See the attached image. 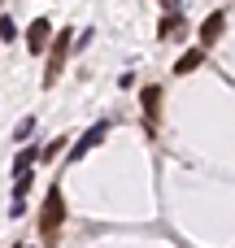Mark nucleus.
I'll return each mask as SVG.
<instances>
[{
    "instance_id": "obj_5",
    "label": "nucleus",
    "mask_w": 235,
    "mask_h": 248,
    "mask_svg": "<svg viewBox=\"0 0 235 248\" xmlns=\"http://www.w3.org/2000/svg\"><path fill=\"white\" fill-rule=\"evenodd\" d=\"M105 135H109V122H96V126H92V131H87V135H83V140L74 144V157H83L87 148H96V144H100Z\"/></svg>"
},
{
    "instance_id": "obj_9",
    "label": "nucleus",
    "mask_w": 235,
    "mask_h": 248,
    "mask_svg": "<svg viewBox=\"0 0 235 248\" xmlns=\"http://www.w3.org/2000/svg\"><path fill=\"white\" fill-rule=\"evenodd\" d=\"M31 179H35V174H31V166H26V170H17V179H13V192H17V201L31 192Z\"/></svg>"
},
{
    "instance_id": "obj_3",
    "label": "nucleus",
    "mask_w": 235,
    "mask_h": 248,
    "mask_svg": "<svg viewBox=\"0 0 235 248\" xmlns=\"http://www.w3.org/2000/svg\"><path fill=\"white\" fill-rule=\"evenodd\" d=\"M48 39H52V26H48L44 17H39V22H31V31H26V48H31V52H44V48H48Z\"/></svg>"
},
{
    "instance_id": "obj_2",
    "label": "nucleus",
    "mask_w": 235,
    "mask_h": 248,
    "mask_svg": "<svg viewBox=\"0 0 235 248\" xmlns=\"http://www.w3.org/2000/svg\"><path fill=\"white\" fill-rule=\"evenodd\" d=\"M61 218H65V205H61V187H52V192L44 196V209H39V231L52 240V235H57V227H61Z\"/></svg>"
},
{
    "instance_id": "obj_4",
    "label": "nucleus",
    "mask_w": 235,
    "mask_h": 248,
    "mask_svg": "<svg viewBox=\"0 0 235 248\" xmlns=\"http://www.w3.org/2000/svg\"><path fill=\"white\" fill-rule=\"evenodd\" d=\"M222 26H227V13H209V17L201 22V44H214V39L222 35Z\"/></svg>"
},
{
    "instance_id": "obj_11",
    "label": "nucleus",
    "mask_w": 235,
    "mask_h": 248,
    "mask_svg": "<svg viewBox=\"0 0 235 248\" xmlns=\"http://www.w3.org/2000/svg\"><path fill=\"white\" fill-rule=\"evenodd\" d=\"M161 4H166V9H170V13H174V9H179V0H161Z\"/></svg>"
},
{
    "instance_id": "obj_1",
    "label": "nucleus",
    "mask_w": 235,
    "mask_h": 248,
    "mask_svg": "<svg viewBox=\"0 0 235 248\" xmlns=\"http://www.w3.org/2000/svg\"><path fill=\"white\" fill-rule=\"evenodd\" d=\"M70 39H74V31H61L57 39H48V74H44V87H52V83L61 78L65 57H70Z\"/></svg>"
},
{
    "instance_id": "obj_8",
    "label": "nucleus",
    "mask_w": 235,
    "mask_h": 248,
    "mask_svg": "<svg viewBox=\"0 0 235 248\" xmlns=\"http://www.w3.org/2000/svg\"><path fill=\"white\" fill-rule=\"evenodd\" d=\"M157 105H161V87H144V113L157 118Z\"/></svg>"
},
{
    "instance_id": "obj_10",
    "label": "nucleus",
    "mask_w": 235,
    "mask_h": 248,
    "mask_svg": "<svg viewBox=\"0 0 235 248\" xmlns=\"http://www.w3.org/2000/svg\"><path fill=\"white\" fill-rule=\"evenodd\" d=\"M13 35H17V26H13L9 17H0V39H13Z\"/></svg>"
},
{
    "instance_id": "obj_7",
    "label": "nucleus",
    "mask_w": 235,
    "mask_h": 248,
    "mask_svg": "<svg viewBox=\"0 0 235 248\" xmlns=\"http://www.w3.org/2000/svg\"><path fill=\"white\" fill-rule=\"evenodd\" d=\"M201 61H205V52H201V48H192V52H183V57H179V65H174V74H192V70H196Z\"/></svg>"
},
{
    "instance_id": "obj_6",
    "label": "nucleus",
    "mask_w": 235,
    "mask_h": 248,
    "mask_svg": "<svg viewBox=\"0 0 235 248\" xmlns=\"http://www.w3.org/2000/svg\"><path fill=\"white\" fill-rule=\"evenodd\" d=\"M183 31H188V22H183V13H166V22L157 26V35H161V39H174V35L183 39Z\"/></svg>"
}]
</instances>
